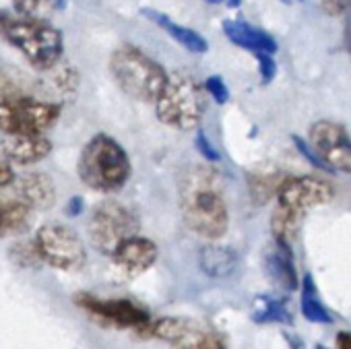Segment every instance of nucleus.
<instances>
[{
    "label": "nucleus",
    "instance_id": "29",
    "mask_svg": "<svg viewBox=\"0 0 351 349\" xmlns=\"http://www.w3.org/2000/svg\"><path fill=\"white\" fill-rule=\"evenodd\" d=\"M195 147H197L199 155H201L205 161H209V163H217V161L221 159V153L215 149V145L209 141V136H207V132H205L203 128H199L197 134H195Z\"/></svg>",
    "mask_w": 351,
    "mask_h": 349
},
{
    "label": "nucleus",
    "instance_id": "10",
    "mask_svg": "<svg viewBox=\"0 0 351 349\" xmlns=\"http://www.w3.org/2000/svg\"><path fill=\"white\" fill-rule=\"evenodd\" d=\"M62 116V104L46 97L0 101V134H46Z\"/></svg>",
    "mask_w": 351,
    "mask_h": 349
},
{
    "label": "nucleus",
    "instance_id": "1",
    "mask_svg": "<svg viewBox=\"0 0 351 349\" xmlns=\"http://www.w3.org/2000/svg\"><path fill=\"white\" fill-rule=\"evenodd\" d=\"M178 205L186 228L217 242L230 230V207L223 182L211 165H189L178 178Z\"/></svg>",
    "mask_w": 351,
    "mask_h": 349
},
{
    "label": "nucleus",
    "instance_id": "34",
    "mask_svg": "<svg viewBox=\"0 0 351 349\" xmlns=\"http://www.w3.org/2000/svg\"><path fill=\"white\" fill-rule=\"evenodd\" d=\"M322 7H324L326 13L339 15V13H343V9L347 7V0H322Z\"/></svg>",
    "mask_w": 351,
    "mask_h": 349
},
{
    "label": "nucleus",
    "instance_id": "24",
    "mask_svg": "<svg viewBox=\"0 0 351 349\" xmlns=\"http://www.w3.org/2000/svg\"><path fill=\"white\" fill-rule=\"evenodd\" d=\"M173 349H226V343L219 335L193 324L178 343H173Z\"/></svg>",
    "mask_w": 351,
    "mask_h": 349
},
{
    "label": "nucleus",
    "instance_id": "20",
    "mask_svg": "<svg viewBox=\"0 0 351 349\" xmlns=\"http://www.w3.org/2000/svg\"><path fill=\"white\" fill-rule=\"evenodd\" d=\"M79 85H81V75H79V71H77L73 64L58 62L54 69H50V71L46 73V79L42 81V91L48 95L50 101H54V99H52V93H54L56 97L69 99V97H75V95H77Z\"/></svg>",
    "mask_w": 351,
    "mask_h": 349
},
{
    "label": "nucleus",
    "instance_id": "12",
    "mask_svg": "<svg viewBox=\"0 0 351 349\" xmlns=\"http://www.w3.org/2000/svg\"><path fill=\"white\" fill-rule=\"evenodd\" d=\"M159 258V246L147 238V236H132L124 240L112 254V267L124 277V279H136L145 275Z\"/></svg>",
    "mask_w": 351,
    "mask_h": 349
},
{
    "label": "nucleus",
    "instance_id": "21",
    "mask_svg": "<svg viewBox=\"0 0 351 349\" xmlns=\"http://www.w3.org/2000/svg\"><path fill=\"white\" fill-rule=\"evenodd\" d=\"M252 320L256 324H293V312L289 310L285 298L263 293L254 298Z\"/></svg>",
    "mask_w": 351,
    "mask_h": 349
},
{
    "label": "nucleus",
    "instance_id": "14",
    "mask_svg": "<svg viewBox=\"0 0 351 349\" xmlns=\"http://www.w3.org/2000/svg\"><path fill=\"white\" fill-rule=\"evenodd\" d=\"M11 186L15 189V197L25 203L34 213L48 211L56 205V184L44 171H27L21 173V176H15Z\"/></svg>",
    "mask_w": 351,
    "mask_h": 349
},
{
    "label": "nucleus",
    "instance_id": "6",
    "mask_svg": "<svg viewBox=\"0 0 351 349\" xmlns=\"http://www.w3.org/2000/svg\"><path fill=\"white\" fill-rule=\"evenodd\" d=\"M110 73L114 83L128 97L143 104H153L157 99L169 75L161 62L128 42L120 44L112 52Z\"/></svg>",
    "mask_w": 351,
    "mask_h": 349
},
{
    "label": "nucleus",
    "instance_id": "7",
    "mask_svg": "<svg viewBox=\"0 0 351 349\" xmlns=\"http://www.w3.org/2000/svg\"><path fill=\"white\" fill-rule=\"evenodd\" d=\"M141 232V221L130 207L120 201L106 199L93 205L87 217V238L95 252L110 254L128 238Z\"/></svg>",
    "mask_w": 351,
    "mask_h": 349
},
{
    "label": "nucleus",
    "instance_id": "30",
    "mask_svg": "<svg viewBox=\"0 0 351 349\" xmlns=\"http://www.w3.org/2000/svg\"><path fill=\"white\" fill-rule=\"evenodd\" d=\"M291 141H293L295 149L300 151V155H302V157H304V159H306V161H308L310 165H314L316 169H324V171H330V169H328V167H326V165L322 163V159H320V157H318V155L314 153V149H312V147H310V145H308V143H306V141L302 139V136L293 134V136H291Z\"/></svg>",
    "mask_w": 351,
    "mask_h": 349
},
{
    "label": "nucleus",
    "instance_id": "35",
    "mask_svg": "<svg viewBox=\"0 0 351 349\" xmlns=\"http://www.w3.org/2000/svg\"><path fill=\"white\" fill-rule=\"evenodd\" d=\"M337 349H351V330H339L335 337Z\"/></svg>",
    "mask_w": 351,
    "mask_h": 349
},
{
    "label": "nucleus",
    "instance_id": "38",
    "mask_svg": "<svg viewBox=\"0 0 351 349\" xmlns=\"http://www.w3.org/2000/svg\"><path fill=\"white\" fill-rule=\"evenodd\" d=\"M314 349H328V347H326V345H322V343H316V345H314Z\"/></svg>",
    "mask_w": 351,
    "mask_h": 349
},
{
    "label": "nucleus",
    "instance_id": "4",
    "mask_svg": "<svg viewBox=\"0 0 351 349\" xmlns=\"http://www.w3.org/2000/svg\"><path fill=\"white\" fill-rule=\"evenodd\" d=\"M77 173L89 191L114 195L128 184L132 176V161L114 136L97 132L81 149Z\"/></svg>",
    "mask_w": 351,
    "mask_h": 349
},
{
    "label": "nucleus",
    "instance_id": "37",
    "mask_svg": "<svg viewBox=\"0 0 351 349\" xmlns=\"http://www.w3.org/2000/svg\"><path fill=\"white\" fill-rule=\"evenodd\" d=\"M289 339V337H287ZM289 345H291V349H304V343L300 341V339H295L293 335H291V339H289Z\"/></svg>",
    "mask_w": 351,
    "mask_h": 349
},
{
    "label": "nucleus",
    "instance_id": "25",
    "mask_svg": "<svg viewBox=\"0 0 351 349\" xmlns=\"http://www.w3.org/2000/svg\"><path fill=\"white\" fill-rule=\"evenodd\" d=\"M281 180L283 178L275 176V173H252V176H248V189L254 203H267L271 197H275Z\"/></svg>",
    "mask_w": 351,
    "mask_h": 349
},
{
    "label": "nucleus",
    "instance_id": "18",
    "mask_svg": "<svg viewBox=\"0 0 351 349\" xmlns=\"http://www.w3.org/2000/svg\"><path fill=\"white\" fill-rule=\"evenodd\" d=\"M34 211L15 195L0 197V238H19L34 226Z\"/></svg>",
    "mask_w": 351,
    "mask_h": 349
},
{
    "label": "nucleus",
    "instance_id": "39",
    "mask_svg": "<svg viewBox=\"0 0 351 349\" xmlns=\"http://www.w3.org/2000/svg\"><path fill=\"white\" fill-rule=\"evenodd\" d=\"M283 3H291V0H283Z\"/></svg>",
    "mask_w": 351,
    "mask_h": 349
},
{
    "label": "nucleus",
    "instance_id": "19",
    "mask_svg": "<svg viewBox=\"0 0 351 349\" xmlns=\"http://www.w3.org/2000/svg\"><path fill=\"white\" fill-rule=\"evenodd\" d=\"M238 252L232 246L209 242L199 250V269L211 279H226L238 269Z\"/></svg>",
    "mask_w": 351,
    "mask_h": 349
},
{
    "label": "nucleus",
    "instance_id": "15",
    "mask_svg": "<svg viewBox=\"0 0 351 349\" xmlns=\"http://www.w3.org/2000/svg\"><path fill=\"white\" fill-rule=\"evenodd\" d=\"M265 273L267 277L283 291H295L300 289V277H298V269H295V258H293V250L291 244L281 242V240H273L267 248H265Z\"/></svg>",
    "mask_w": 351,
    "mask_h": 349
},
{
    "label": "nucleus",
    "instance_id": "3",
    "mask_svg": "<svg viewBox=\"0 0 351 349\" xmlns=\"http://www.w3.org/2000/svg\"><path fill=\"white\" fill-rule=\"evenodd\" d=\"M0 40L17 50L38 73H48L64 58V36L46 19L0 9Z\"/></svg>",
    "mask_w": 351,
    "mask_h": 349
},
{
    "label": "nucleus",
    "instance_id": "8",
    "mask_svg": "<svg viewBox=\"0 0 351 349\" xmlns=\"http://www.w3.org/2000/svg\"><path fill=\"white\" fill-rule=\"evenodd\" d=\"M73 300H75V306L81 308L97 324L149 337V328H151V322L155 316L134 300L99 298L89 291H79V293H75Z\"/></svg>",
    "mask_w": 351,
    "mask_h": 349
},
{
    "label": "nucleus",
    "instance_id": "32",
    "mask_svg": "<svg viewBox=\"0 0 351 349\" xmlns=\"http://www.w3.org/2000/svg\"><path fill=\"white\" fill-rule=\"evenodd\" d=\"M15 169L11 163H7L5 159H0V189H9L15 180Z\"/></svg>",
    "mask_w": 351,
    "mask_h": 349
},
{
    "label": "nucleus",
    "instance_id": "28",
    "mask_svg": "<svg viewBox=\"0 0 351 349\" xmlns=\"http://www.w3.org/2000/svg\"><path fill=\"white\" fill-rule=\"evenodd\" d=\"M203 87H205V93L217 104V106H223L230 101V89L226 85V81L219 77V75H211L203 81Z\"/></svg>",
    "mask_w": 351,
    "mask_h": 349
},
{
    "label": "nucleus",
    "instance_id": "2",
    "mask_svg": "<svg viewBox=\"0 0 351 349\" xmlns=\"http://www.w3.org/2000/svg\"><path fill=\"white\" fill-rule=\"evenodd\" d=\"M335 199V189L318 176H285L275 193V209L271 213L273 240L291 244L300 234L306 215L316 207L328 205Z\"/></svg>",
    "mask_w": 351,
    "mask_h": 349
},
{
    "label": "nucleus",
    "instance_id": "17",
    "mask_svg": "<svg viewBox=\"0 0 351 349\" xmlns=\"http://www.w3.org/2000/svg\"><path fill=\"white\" fill-rule=\"evenodd\" d=\"M141 15L145 19H149L151 23H155L161 32H165L176 44H180L184 50L193 52V54H205L209 50V44L205 40V36H201L199 32L184 27L180 23H176L171 17H167L165 13H159L155 9H143Z\"/></svg>",
    "mask_w": 351,
    "mask_h": 349
},
{
    "label": "nucleus",
    "instance_id": "26",
    "mask_svg": "<svg viewBox=\"0 0 351 349\" xmlns=\"http://www.w3.org/2000/svg\"><path fill=\"white\" fill-rule=\"evenodd\" d=\"M9 258L15 267H21V269H36L42 265L40 254L34 246V240H17L9 248Z\"/></svg>",
    "mask_w": 351,
    "mask_h": 349
},
{
    "label": "nucleus",
    "instance_id": "13",
    "mask_svg": "<svg viewBox=\"0 0 351 349\" xmlns=\"http://www.w3.org/2000/svg\"><path fill=\"white\" fill-rule=\"evenodd\" d=\"M54 149L46 134H0V151L11 165H36Z\"/></svg>",
    "mask_w": 351,
    "mask_h": 349
},
{
    "label": "nucleus",
    "instance_id": "16",
    "mask_svg": "<svg viewBox=\"0 0 351 349\" xmlns=\"http://www.w3.org/2000/svg\"><path fill=\"white\" fill-rule=\"evenodd\" d=\"M223 34L226 38L238 46L244 48L252 54H275L277 52V42L263 29L246 23V21H223Z\"/></svg>",
    "mask_w": 351,
    "mask_h": 349
},
{
    "label": "nucleus",
    "instance_id": "33",
    "mask_svg": "<svg viewBox=\"0 0 351 349\" xmlns=\"http://www.w3.org/2000/svg\"><path fill=\"white\" fill-rule=\"evenodd\" d=\"M83 211H85V203H83L81 197H73V199L66 203V207H64V213H66L69 217H79V215H83Z\"/></svg>",
    "mask_w": 351,
    "mask_h": 349
},
{
    "label": "nucleus",
    "instance_id": "27",
    "mask_svg": "<svg viewBox=\"0 0 351 349\" xmlns=\"http://www.w3.org/2000/svg\"><path fill=\"white\" fill-rule=\"evenodd\" d=\"M11 5L19 15L46 19V15L54 9V0H11Z\"/></svg>",
    "mask_w": 351,
    "mask_h": 349
},
{
    "label": "nucleus",
    "instance_id": "22",
    "mask_svg": "<svg viewBox=\"0 0 351 349\" xmlns=\"http://www.w3.org/2000/svg\"><path fill=\"white\" fill-rule=\"evenodd\" d=\"M300 310L308 322H314V324H332L335 322L332 312L320 302L314 277L310 273H306L304 279L300 281Z\"/></svg>",
    "mask_w": 351,
    "mask_h": 349
},
{
    "label": "nucleus",
    "instance_id": "9",
    "mask_svg": "<svg viewBox=\"0 0 351 349\" xmlns=\"http://www.w3.org/2000/svg\"><path fill=\"white\" fill-rule=\"evenodd\" d=\"M34 246L40 254L42 265L56 271H79L87 263V248L83 238L66 224L48 221L34 234Z\"/></svg>",
    "mask_w": 351,
    "mask_h": 349
},
{
    "label": "nucleus",
    "instance_id": "31",
    "mask_svg": "<svg viewBox=\"0 0 351 349\" xmlns=\"http://www.w3.org/2000/svg\"><path fill=\"white\" fill-rule=\"evenodd\" d=\"M258 60V73H261V81L267 85L275 79L277 75V64L273 60V54H256Z\"/></svg>",
    "mask_w": 351,
    "mask_h": 349
},
{
    "label": "nucleus",
    "instance_id": "23",
    "mask_svg": "<svg viewBox=\"0 0 351 349\" xmlns=\"http://www.w3.org/2000/svg\"><path fill=\"white\" fill-rule=\"evenodd\" d=\"M19 97H38V95L27 85L21 73L13 71L7 64H0V101L19 99Z\"/></svg>",
    "mask_w": 351,
    "mask_h": 349
},
{
    "label": "nucleus",
    "instance_id": "11",
    "mask_svg": "<svg viewBox=\"0 0 351 349\" xmlns=\"http://www.w3.org/2000/svg\"><path fill=\"white\" fill-rule=\"evenodd\" d=\"M308 141V145L330 171L351 173V136L343 124L318 120L310 126Z\"/></svg>",
    "mask_w": 351,
    "mask_h": 349
},
{
    "label": "nucleus",
    "instance_id": "36",
    "mask_svg": "<svg viewBox=\"0 0 351 349\" xmlns=\"http://www.w3.org/2000/svg\"><path fill=\"white\" fill-rule=\"evenodd\" d=\"M205 3H209V5H226V7H238L240 5V0H205Z\"/></svg>",
    "mask_w": 351,
    "mask_h": 349
},
{
    "label": "nucleus",
    "instance_id": "5",
    "mask_svg": "<svg viewBox=\"0 0 351 349\" xmlns=\"http://www.w3.org/2000/svg\"><path fill=\"white\" fill-rule=\"evenodd\" d=\"M155 116L173 130H199L207 112V93L203 83L189 71H176L153 101Z\"/></svg>",
    "mask_w": 351,
    "mask_h": 349
}]
</instances>
